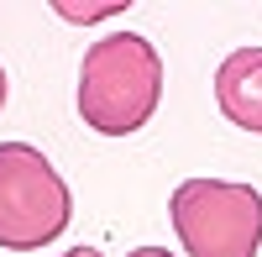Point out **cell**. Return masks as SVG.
<instances>
[{
    "instance_id": "1",
    "label": "cell",
    "mask_w": 262,
    "mask_h": 257,
    "mask_svg": "<svg viewBox=\"0 0 262 257\" xmlns=\"http://www.w3.org/2000/svg\"><path fill=\"white\" fill-rule=\"evenodd\" d=\"M163 58L142 32H111L84 53L79 69V116L100 137H131L158 116Z\"/></svg>"
},
{
    "instance_id": "2",
    "label": "cell",
    "mask_w": 262,
    "mask_h": 257,
    "mask_svg": "<svg viewBox=\"0 0 262 257\" xmlns=\"http://www.w3.org/2000/svg\"><path fill=\"white\" fill-rule=\"evenodd\" d=\"M74 221L63 174L27 142H0V247L32 252L58 242Z\"/></svg>"
},
{
    "instance_id": "3",
    "label": "cell",
    "mask_w": 262,
    "mask_h": 257,
    "mask_svg": "<svg viewBox=\"0 0 262 257\" xmlns=\"http://www.w3.org/2000/svg\"><path fill=\"white\" fill-rule=\"evenodd\" d=\"M173 231L189 257H257L262 195L231 179H184L168 200Z\"/></svg>"
},
{
    "instance_id": "4",
    "label": "cell",
    "mask_w": 262,
    "mask_h": 257,
    "mask_svg": "<svg viewBox=\"0 0 262 257\" xmlns=\"http://www.w3.org/2000/svg\"><path fill=\"white\" fill-rule=\"evenodd\" d=\"M215 105L231 126L262 137V48H236L215 69Z\"/></svg>"
},
{
    "instance_id": "5",
    "label": "cell",
    "mask_w": 262,
    "mask_h": 257,
    "mask_svg": "<svg viewBox=\"0 0 262 257\" xmlns=\"http://www.w3.org/2000/svg\"><path fill=\"white\" fill-rule=\"evenodd\" d=\"M116 11H126L121 0H111V6H58L63 21H105V16H116Z\"/></svg>"
},
{
    "instance_id": "6",
    "label": "cell",
    "mask_w": 262,
    "mask_h": 257,
    "mask_svg": "<svg viewBox=\"0 0 262 257\" xmlns=\"http://www.w3.org/2000/svg\"><path fill=\"white\" fill-rule=\"evenodd\" d=\"M126 257H173L168 247H137V252H126Z\"/></svg>"
},
{
    "instance_id": "7",
    "label": "cell",
    "mask_w": 262,
    "mask_h": 257,
    "mask_svg": "<svg viewBox=\"0 0 262 257\" xmlns=\"http://www.w3.org/2000/svg\"><path fill=\"white\" fill-rule=\"evenodd\" d=\"M63 257H105V252H100V247H69Z\"/></svg>"
},
{
    "instance_id": "8",
    "label": "cell",
    "mask_w": 262,
    "mask_h": 257,
    "mask_svg": "<svg viewBox=\"0 0 262 257\" xmlns=\"http://www.w3.org/2000/svg\"><path fill=\"white\" fill-rule=\"evenodd\" d=\"M0 111H6V69H0Z\"/></svg>"
}]
</instances>
